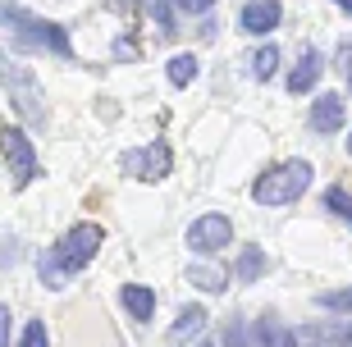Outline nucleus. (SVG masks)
Segmentation results:
<instances>
[{
  "label": "nucleus",
  "mask_w": 352,
  "mask_h": 347,
  "mask_svg": "<svg viewBox=\"0 0 352 347\" xmlns=\"http://www.w3.org/2000/svg\"><path fill=\"white\" fill-rule=\"evenodd\" d=\"M105 243V233H101V224H74V229L55 243V251H51V265L41 260V279L51 283V288H65V274H78L82 265H87L91 256H96V247Z\"/></svg>",
  "instance_id": "1"
},
{
  "label": "nucleus",
  "mask_w": 352,
  "mask_h": 347,
  "mask_svg": "<svg viewBox=\"0 0 352 347\" xmlns=\"http://www.w3.org/2000/svg\"><path fill=\"white\" fill-rule=\"evenodd\" d=\"M307 188H311V165H307V160H284V165L265 169L261 179L252 183V197H256L261 206H288V201H298Z\"/></svg>",
  "instance_id": "2"
},
{
  "label": "nucleus",
  "mask_w": 352,
  "mask_h": 347,
  "mask_svg": "<svg viewBox=\"0 0 352 347\" xmlns=\"http://www.w3.org/2000/svg\"><path fill=\"white\" fill-rule=\"evenodd\" d=\"M0 82L10 87V101L19 105V115H28L32 124H46V105H41V87L37 78L23 65H0Z\"/></svg>",
  "instance_id": "3"
},
{
  "label": "nucleus",
  "mask_w": 352,
  "mask_h": 347,
  "mask_svg": "<svg viewBox=\"0 0 352 347\" xmlns=\"http://www.w3.org/2000/svg\"><path fill=\"white\" fill-rule=\"evenodd\" d=\"M0 155H5V165H10V174H14L19 188L32 183V174H37V151H32V137H28L23 128L0 124Z\"/></svg>",
  "instance_id": "4"
},
{
  "label": "nucleus",
  "mask_w": 352,
  "mask_h": 347,
  "mask_svg": "<svg viewBox=\"0 0 352 347\" xmlns=\"http://www.w3.org/2000/svg\"><path fill=\"white\" fill-rule=\"evenodd\" d=\"M0 19H5V23H19L28 41H37V46H46V51H55V55H69V37H65V27L46 23V19H37V14L19 10V5H0Z\"/></svg>",
  "instance_id": "5"
},
{
  "label": "nucleus",
  "mask_w": 352,
  "mask_h": 347,
  "mask_svg": "<svg viewBox=\"0 0 352 347\" xmlns=\"http://www.w3.org/2000/svg\"><path fill=\"white\" fill-rule=\"evenodd\" d=\"M229 243H234V224H229V215H201L192 229H188V247L201 251V256H215V251H224Z\"/></svg>",
  "instance_id": "6"
},
{
  "label": "nucleus",
  "mask_w": 352,
  "mask_h": 347,
  "mask_svg": "<svg viewBox=\"0 0 352 347\" xmlns=\"http://www.w3.org/2000/svg\"><path fill=\"white\" fill-rule=\"evenodd\" d=\"M170 146L165 142H151V146H142V151H129L124 155V169L129 174H138L142 183H160L165 174H170Z\"/></svg>",
  "instance_id": "7"
},
{
  "label": "nucleus",
  "mask_w": 352,
  "mask_h": 347,
  "mask_svg": "<svg viewBox=\"0 0 352 347\" xmlns=\"http://www.w3.org/2000/svg\"><path fill=\"white\" fill-rule=\"evenodd\" d=\"M343 124H348V101H343L339 91H325V96L311 101V128L316 133H339Z\"/></svg>",
  "instance_id": "8"
},
{
  "label": "nucleus",
  "mask_w": 352,
  "mask_h": 347,
  "mask_svg": "<svg viewBox=\"0 0 352 347\" xmlns=\"http://www.w3.org/2000/svg\"><path fill=\"white\" fill-rule=\"evenodd\" d=\"M279 19H284L279 0H248L238 23H243V32H252V37H265V32H274V27H279Z\"/></svg>",
  "instance_id": "9"
},
{
  "label": "nucleus",
  "mask_w": 352,
  "mask_h": 347,
  "mask_svg": "<svg viewBox=\"0 0 352 347\" xmlns=\"http://www.w3.org/2000/svg\"><path fill=\"white\" fill-rule=\"evenodd\" d=\"M320 74H325V60H320V51H302L298 69L288 74V91H293V96H302V91H311L316 82H320Z\"/></svg>",
  "instance_id": "10"
},
{
  "label": "nucleus",
  "mask_w": 352,
  "mask_h": 347,
  "mask_svg": "<svg viewBox=\"0 0 352 347\" xmlns=\"http://www.w3.org/2000/svg\"><path fill=\"white\" fill-rule=\"evenodd\" d=\"M252 347H298V334L284 329L279 320H270V315H261L252 329Z\"/></svg>",
  "instance_id": "11"
},
{
  "label": "nucleus",
  "mask_w": 352,
  "mask_h": 347,
  "mask_svg": "<svg viewBox=\"0 0 352 347\" xmlns=\"http://www.w3.org/2000/svg\"><path fill=\"white\" fill-rule=\"evenodd\" d=\"M124 306H129L133 320H151V315H156V293L142 288V283H129V288H124Z\"/></svg>",
  "instance_id": "12"
},
{
  "label": "nucleus",
  "mask_w": 352,
  "mask_h": 347,
  "mask_svg": "<svg viewBox=\"0 0 352 347\" xmlns=\"http://www.w3.org/2000/svg\"><path fill=\"white\" fill-rule=\"evenodd\" d=\"M307 347H352V324H334V329H302Z\"/></svg>",
  "instance_id": "13"
},
{
  "label": "nucleus",
  "mask_w": 352,
  "mask_h": 347,
  "mask_svg": "<svg viewBox=\"0 0 352 347\" xmlns=\"http://www.w3.org/2000/svg\"><path fill=\"white\" fill-rule=\"evenodd\" d=\"M165 74H170V82H174V87H188V82L197 78V55H174Z\"/></svg>",
  "instance_id": "14"
},
{
  "label": "nucleus",
  "mask_w": 352,
  "mask_h": 347,
  "mask_svg": "<svg viewBox=\"0 0 352 347\" xmlns=\"http://www.w3.org/2000/svg\"><path fill=\"white\" fill-rule=\"evenodd\" d=\"M316 306H320V311H334V315H348V311H352V288H334V293H320V297H316Z\"/></svg>",
  "instance_id": "15"
},
{
  "label": "nucleus",
  "mask_w": 352,
  "mask_h": 347,
  "mask_svg": "<svg viewBox=\"0 0 352 347\" xmlns=\"http://www.w3.org/2000/svg\"><path fill=\"white\" fill-rule=\"evenodd\" d=\"M274 69H279V51H274V46H261V51L252 55V74L261 78V82H270Z\"/></svg>",
  "instance_id": "16"
},
{
  "label": "nucleus",
  "mask_w": 352,
  "mask_h": 347,
  "mask_svg": "<svg viewBox=\"0 0 352 347\" xmlns=\"http://www.w3.org/2000/svg\"><path fill=\"white\" fill-rule=\"evenodd\" d=\"M201 324H206V311H201V306H188V311L179 315V320H174V329H170V334H174V338H183V334H197Z\"/></svg>",
  "instance_id": "17"
},
{
  "label": "nucleus",
  "mask_w": 352,
  "mask_h": 347,
  "mask_svg": "<svg viewBox=\"0 0 352 347\" xmlns=\"http://www.w3.org/2000/svg\"><path fill=\"white\" fill-rule=\"evenodd\" d=\"M261 270H265V256H261V251H256V247L238 256V279H243V283H252V279H256V274H261Z\"/></svg>",
  "instance_id": "18"
},
{
  "label": "nucleus",
  "mask_w": 352,
  "mask_h": 347,
  "mask_svg": "<svg viewBox=\"0 0 352 347\" xmlns=\"http://www.w3.org/2000/svg\"><path fill=\"white\" fill-rule=\"evenodd\" d=\"M325 206L352 224V192H348V188H329V192H325Z\"/></svg>",
  "instance_id": "19"
},
{
  "label": "nucleus",
  "mask_w": 352,
  "mask_h": 347,
  "mask_svg": "<svg viewBox=\"0 0 352 347\" xmlns=\"http://www.w3.org/2000/svg\"><path fill=\"white\" fill-rule=\"evenodd\" d=\"M146 10H151L160 32H179V27H174V14H170V0H146Z\"/></svg>",
  "instance_id": "20"
},
{
  "label": "nucleus",
  "mask_w": 352,
  "mask_h": 347,
  "mask_svg": "<svg viewBox=\"0 0 352 347\" xmlns=\"http://www.w3.org/2000/svg\"><path fill=\"white\" fill-rule=\"evenodd\" d=\"M19 347H51V334H46V324L32 320V324L23 329V338H19Z\"/></svg>",
  "instance_id": "21"
},
{
  "label": "nucleus",
  "mask_w": 352,
  "mask_h": 347,
  "mask_svg": "<svg viewBox=\"0 0 352 347\" xmlns=\"http://www.w3.org/2000/svg\"><path fill=\"white\" fill-rule=\"evenodd\" d=\"M192 283H197V288H206V293H220L229 279H224L220 270H197V274H192Z\"/></svg>",
  "instance_id": "22"
},
{
  "label": "nucleus",
  "mask_w": 352,
  "mask_h": 347,
  "mask_svg": "<svg viewBox=\"0 0 352 347\" xmlns=\"http://www.w3.org/2000/svg\"><path fill=\"white\" fill-rule=\"evenodd\" d=\"M224 347H252L248 343V329H243L238 320H229V329H224Z\"/></svg>",
  "instance_id": "23"
},
{
  "label": "nucleus",
  "mask_w": 352,
  "mask_h": 347,
  "mask_svg": "<svg viewBox=\"0 0 352 347\" xmlns=\"http://www.w3.org/2000/svg\"><path fill=\"white\" fill-rule=\"evenodd\" d=\"M174 5H179V10H188V14H206L215 0H174Z\"/></svg>",
  "instance_id": "24"
},
{
  "label": "nucleus",
  "mask_w": 352,
  "mask_h": 347,
  "mask_svg": "<svg viewBox=\"0 0 352 347\" xmlns=\"http://www.w3.org/2000/svg\"><path fill=\"white\" fill-rule=\"evenodd\" d=\"M0 347H10V306H0Z\"/></svg>",
  "instance_id": "25"
},
{
  "label": "nucleus",
  "mask_w": 352,
  "mask_h": 347,
  "mask_svg": "<svg viewBox=\"0 0 352 347\" xmlns=\"http://www.w3.org/2000/svg\"><path fill=\"white\" fill-rule=\"evenodd\" d=\"M339 65H343V74H352V46H343V51H339Z\"/></svg>",
  "instance_id": "26"
},
{
  "label": "nucleus",
  "mask_w": 352,
  "mask_h": 347,
  "mask_svg": "<svg viewBox=\"0 0 352 347\" xmlns=\"http://www.w3.org/2000/svg\"><path fill=\"white\" fill-rule=\"evenodd\" d=\"M334 5H339V10H343V14H352V0H334Z\"/></svg>",
  "instance_id": "27"
},
{
  "label": "nucleus",
  "mask_w": 352,
  "mask_h": 347,
  "mask_svg": "<svg viewBox=\"0 0 352 347\" xmlns=\"http://www.w3.org/2000/svg\"><path fill=\"white\" fill-rule=\"evenodd\" d=\"M348 155H352V137H348Z\"/></svg>",
  "instance_id": "28"
},
{
  "label": "nucleus",
  "mask_w": 352,
  "mask_h": 347,
  "mask_svg": "<svg viewBox=\"0 0 352 347\" xmlns=\"http://www.w3.org/2000/svg\"><path fill=\"white\" fill-rule=\"evenodd\" d=\"M348 82H352V74H348Z\"/></svg>",
  "instance_id": "29"
}]
</instances>
